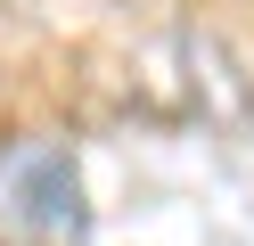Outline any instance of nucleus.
I'll list each match as a JSON object with an SVG mask.
<instances>
[{"instance_id":"nucleus-1","label":"nucleus","mask_w":254,"mask_h":246,"mask_svg":"<svg viewBox=\"0 0 254 246\" xmlns=\"http://www.w3.org/2000/svg\"><path fill=\"white\" fill-rule=\"evenodd\" d=\"M8 197H17V222L50 246H74L82 238V180L58 148H33V156L8 164Z\"/></svg>"},{"instance_id":"nucleus-2","label":"nucleus","mask_w":254,"mask_h":246,"mask_svg":"<svg viewBox=\"0 0 254 246\" xmlns=\"http://www.w3.org/2000/svg\"><path fill=\"white\" fill-rule=\"evenodd\" d=\"M181 82H189V115L197 123H221V131H246L254 123V82L246 66L230 58V41L221 33H181Z\"/></svg>"}]
</instances>
